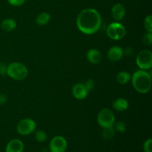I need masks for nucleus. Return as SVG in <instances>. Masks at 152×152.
<instances>
[{
	"mask_svg": "<svg viewBox=\"0 0 152 152\" xmlns=\"http://www.w3.org/2000/svg\"><path fill=\"white\" fill-rule=\"evenodd\" d=\"M77 26L83 34L91 35L100 29L102 26V16L96 9H83L77 16Z\"/></svg>",
	"mask_w": 152,
	"mask_h": 152,
	"instance_id": "obj_1",
	"label": "nucleus"
},
{
	"mask_svg": "<svg viewBox=\"0 0 152 152\" xmlns=\"http://www.w3.org/2000/svg\"><path fill=\"white\" fill-rule=\"evenodd\" d=\"M132 86L140 94H147L151 88V74L145 70L135 71L131 77Z\"/></svg>",
	"mask_w": 152,
	"mask_h": 152,
	"instance_id": "obj_2",
	"label": "nucleus"
},
{
	"mask_svg": "<svg viewBox=\"0 0 152 152\" xmlns=\"http://www.w3.org/2000/svg\"><path fill=\"white\" fill-rule=\"evenodd\" d=\"M7 75L13 80H23L28 75V68L21 62H12L7 65Z\"/></svg>",
	"mask_w": 152,
	"mask_h": 152,
	"instance_id": "obj_3",
	"label": "nucleus"
},
{
	"mask_svg": "<svg viewBox=\"0 0 152 152\" xmlns=\"http://www.w3.org/2000/svg\"><path fill=\"white\" fill-rule=\"evenodd\" d=\"M115 123V116L113 111L108 108H103L97 115V123L102 129L113 127Z\"/></svg>",
	"mask_w": 152,
	"mask_h": 152,
	"instance_id": "obj_4",
	"label": "nucleus"
},
{
	"mask_svg": "<svg viewBox=\"0 0 152 152\" xmlns=\"http://www.w3.org/2000/svg\"><path fill=\"white\" fill-rule=\"evenodd\" d=\"M106 33L108 37L112 40H120L125 37L126 30L124 25L120 22H112L107 28Z\"/></svg>",
	"mask_w": 152,
	"mask_h": 152,
	"instance_id": "obj_5",
	"label": "nucleus"
},
{
	"mask_svg": "<svg viewBox=\"0 0 152 152\" xmlns=\"http://www.w3.org/2000/svg\"><path fill=\"white\" fill-rule=\"evenodd\" d=\"M137 66L141 70H150L152 67V52L144 49L139 52L136 58Z\"/></svg>",
	"mask_w": 152,
	"mask_h": 152,
	"instance_id": "obj_6",
	"label": "nucleus"
},
{
	"mask_svg": "<svg viewBox=\"0 0 152 152\" xmlns=\"http://www.w3.org/2000/svg\"><path fill=\"white\" fill-rule=\"evenodd\" d=\"M37 125L35 121L31 118H25L20 120L16 126L18 134L22 136H27L32 134L36 130Z\"/></svg>",
	"mask_w": 152,
	"mask_h": 152,
	"instance_id": "obj_7",
	"label": "nucleus"
},
{
	"mask_svg": "<svg viewBox=\"0 0 152 152\" xmlns=\"http://www.w3.org/2000/svg\"><path fill=\"white\" fill-rule=\"evenodd\" d=\"M68 148L66 139L62 136L53 137L50 141L49 150L50 152H65Z\"/></svg>",
	"mask_w": 152,
	"mask_h": 152,
	"instance_id": "obj_8",
	"label": "nucleus"
},
{
	"mask_svg": "<svg viewBox=\"0 0 152 152\" xmlns=\"http://www.w3.org/2000/svg\"><path fill=\"white\" fill-rule=\"evenodd\" d=\"M124 56L123 48L119 45H114L110 48L107 53L108 59L111 62H117L120 60Z\"/></svg>",
	"mask_w": 152,
	"mask_h": 152,
	"instance_id": "obj_9",
	"label": "nucleus"
},
{
	"mask_svg": "<svg viewBox=\"0 0 152 152\" xmlns=\"http://www.w3.org/2000/svg\"><path fill=\"white\" fill-rule=\"evenodd\" d=\"M89 92L88 91L84 84L81 83H78L74 85L72 88V94L74 97L77 99L82 100L87 97Z\"/></svg>",
	"mask_w": 152,
	"mask_h": 152,
	"instance_id": "obj_10",
	"label": "nucleus"
},
{
	"mask_svg": "<svg viewBox=\"0 0 152 152\" xmlns=\"http://www.w3.org/2000/svg\"><path fill=\"white\" fill-rule=\"evenodd\" d=\"M111 13L113 19L119 22L124 19L126 16V8L122 3H116L111 7Z\"/></svg>",
	"mask_w": 152,
	"mask_h": 152,
	"instance_id": "obj_11",
	"label": "nucleus"
},
{
	"mask_svg": "<svg viewBox=\"0 0 152 152\" xmlns=\"http://www.w3.org/2000/svg\"><path fill=\"white\" fill-rule=\"evenodd\" d=\"M24 143L19 139H13L7 142L5 152H23Z\"/></svg>",
	"mask_w": 152,
	"mask_h": 152,
	"instance_id": "obj_12",
	"label": "nucleus"
},
{
	"mask_svg": "<svg viewBox=\"0 0 152 152\" xmlns=\"http://www.w3.org/2000/svg\"><path fill=\"white\" fill-rule=\"evenodd\" d=\"M86 57L90 63L96 65L99 64L102 60V53L99 50L96 48H91L86 53Z\"/></svg>",
	"mask_w": 152,
	"mask_h": 152,
	"instance_id": "obj_13",
	"label": "nucleus"
},
{
	"mask_svg": "<svg viewBox=\"0 0 152 152\" xmlns=\"http://www.w3.org/2000/svg\"><path fill=\"white\" fill-rule=\"evenodd\" d=\"M112 105L114 110H116L117 111H120V112H123V111H126L129 108V103L127 101V99L123 97H120L114 99Z\"/></svg>",
	"mask_w": 152,
	"mask_h": 152,
	"instance_id": "obj_14",
	"label": "nucleus"
},
{
	"mask_svg": "<svg viewBox=\"0 0 152 152\" xmlns=\"http://www.w3.org/2000/svg\"><path fill=\"white\" fill-rule=\"evenodd\" d=\"M16 28V22L13 19H11V18H8V19H4L1 24V28L3 31H6V32L13 31Z\"/></svg>",
	"mask_w": 152,
	"mask_h": 152,
	"instance_id": "obj_15",
	"label": "nucleus"
},
{
	"mask_svg": "<svg viewBox=\"0 0 152 152\" xmlns=\"http://www.w3.org/2000/svg\"><path fill=\"white\" fill-rule=\"evenodd\" d=\"M131 77H132V75L130 74V73L125 71H120L117 75V81L120 84L126 85L130 81Z\"/></svg>",
	"mask_w": 152,
	"mask_h": 152,
	"instance_id": "obj_16",
	"label": "nucleus"
},
{
	"mask_svg": "<svg viewBox=\"0 0 152 152\" xmlns=\"http://www.w3.org/2000/svg\"><path fill=\"white\" fill-rule=\"evenodd\" d=\"M50 20V15L49 14V13H45V12H42V13H39V14L37 16L36 22H37V25L43 26V25H46L47 24H48Z\"/></svg>",
	"mask_w": 152,
	"mask_h": 152,
	"instance_id": "obj_17",
	"label": "nucleus"
},
{
	"mask_svg": "<svg viewBox=\"0 0 152 152\" xmlns=\"http://www.w3.org/2000/svg\"><path fill=\"white\" fill-rule=\"evenodd\" d=\"M114 134H115V130H114V129L113 127L102 129V137L105 140H112L113 137H114Z\"/></svg>",
	"mask_w": 152,
	"mask_h": 152,
	"instance_id": "obj_18",
	"label": "nucleus"
},
{
	"mask_svg": "<svg viewBox=\"0 0 152 152\" xmlns=\"http://www.w3.org/2000/svg\"><path fill=\"white\" fill-rule=\"evenodd\" d=\"M113 128L116 132L119 133H123L126 130V124L123 121H118L117 123H114Z\"/></svg>",
	"mask_w": 152,
	"mask_h": 152,
	"instance_id": "obj_19",
	"label": "nucleus"
},
{
	"mask_svg": "<svg viewBox=\"0 0 152 152\" xmlns=\"http://www.w3.org/2000/svg\"><path fill=\"white\" fill-rule=\"evenodd\" d=\"M35 139L38 142H44L47 140V134L42 130H38L35 132Z\"/></svg>",
	"mask_w": 152,
	"mask_h": 152,
	"instance_id": "obj_20",
	"label": "nucleus"
},
{
	"mask_svg": "<svg viewBox=\"0 0 152 152\" xmlns=\"http://www.w3.org/2000/svg\"><path fill=\"white\" fill-rule=\"evenodd\" d=\"M144 27L147 32L152 33V16L148 15L144 19Z\"/></svg>",
	"mask_w": 152,
	"mask_h": 152,
	"instance_id": "obj_21",
	"label": "nucleus"
},
{
	"mask_svg": "<svg viewBox=\"0 0 152 152\" xmlns=\"http://www.w3.org/2000/svg\"><path fill=\"white\" fill-rule=\"evenodd\" d=\"M142 42L145 45H151L152 44V33L147 32L142 38Z\"/></svg>",
	"mask_w": 152,
	"mask_h": 152,
	"instance_id": "obj_22",
	"label": "nucleus"
},
{
	"mask_svg": "<svg viewBox=\"0 0 152 152\" xmlns=\"http://www.w3.org/2000/svg\"><path fill=\"white\" fill-rule=\"evenodd\" d=\"M83 84H84L85 87L86 88V89H87V91L88 92L93 91L94 88V87H95L94 81L93 80H91V79L87 80L86 82H85V83H83Z\"/></svg>",
	"mask_w": 152,
	"mask_h": 152,
	"instance_id": "obj_23",
	"label": "nucleus"
},
{
	"mask_svg": "<svg viewBox=\"0 0 152 152\" xmlns=\"http://www.w3.org/2000/svg\"><path fill=\"white\" fill-rule=\"evenodd\" d=\"M144 152H152V139H147L143 143Z\"/></svg>",
	"mask_w": 152,
	"mask_h": 152,
	"instance_id": "obj_24",
	"label": "nucleus"
},
{
	"mask_svg": "<svg viewBox=\"0 0 152 152\" xmlns=\"http://www.w3.org/2000/svg\"><path fill=\"white\" fill-rule=\"evenodd\" d=\"M7 1L10 5L14 6V7H19L25 2V0H7Z\"/></svg>",
	"mask_w": 152,
	"mask_h": 152,
	"instance_id": "obj_25",
	"label": "nucleus"
},
{
	"mask_svg": "<svg viewBox=\"0 0 152 152\" xmlns=\"http://www.w3.org/2000/svg\"><path fill=\"white\" fill-rule=\"evenodd\" d=\"M7 65H6L4 63H0V75H7Z\"/></svg>",
	"mask_w": 152,
	"mask_h": 152,
	"instance_id": "obj_26",
	"label": "nucleus"
},
{
	"mask_svg": "<svg viewBox=\"0 0 152 152\" xmlns=\"http://www.w3.org/2000/svg\"><path fill=\"white\" fill-rule=\"evenodd\" d=\"M123 53H124V55L126 54V55H127V56H130L133 54L134 50L132 48L128 47V48H126L123 49Z\"/></svg>",
	"mask_w": 152,
	"mask_h": 152,
	"instance_id": "obj_27",
	"label": "nucleus"
},
{
	"mask_svg": "<svg viewBox=\"0 0 152 152\" xmlns=\"http://www.w3.org/2000/svg\"><path fill=\"white\" fill-rule=\"evenodd\" d=\"M7 100V97L4 94H0V105H4Z\"/></svg>",
	"mask_w": 152,
	"mask_h": 152,
	"instance_id": "obj_28",
	"label": "nucleus"
}]
</instances>
